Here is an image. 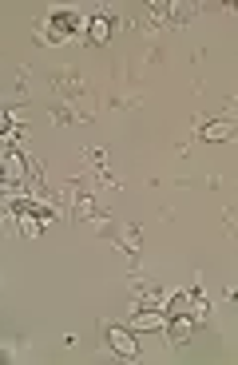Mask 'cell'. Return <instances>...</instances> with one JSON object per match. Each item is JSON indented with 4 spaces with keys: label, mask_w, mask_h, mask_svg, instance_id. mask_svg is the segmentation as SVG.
<instances>
[{
    "label": "cell",
    "mask_w": 238,
    "mask_h": 365,
    "mask_svg": "<svg viewBox=\"0 0 238 365\" xmlns=\"http://www.w3.org/2000/svg\"><path fill=\"white\" fill-rule=\"evenodd\" d=\"M163 322H167V314H151V310H139L135 318H131V334H139V329H163Z\"/></svg>",
    "instance_id": "cell-5"
},
{
    "label": "cell",
    "mask_w": 238,
    "mask_h": 365,
    "mask_svg": "<svg viewBox=\"0 0 238 365\" xmlns=\"http://www.w3.org/2000/svg\"><path fill=\"white\" fill-rule=\"evenodd\" d=\"M88 40H92V44H108V40H111V20L108 16H92V20H88Z\"/></svg>",
    "instance_id": "cell-6"
},
{
    "label": "cell",
    "mask_w": 238,
    "mask_h": 365,
    "mask_svg": "<svg viewBox=\"0 0 238 365\" xmlns=\"http://www.w3.org/2000/svg\"><path fill=\"white\" fill-rule=\"evenodd\" d=\"M48 24H52V36L60 40V36H72L76 28H80V16H76L72 9H64V12H52V20H48Z\"/></svg>",
    "instance_id": "cell-4"
},
{
    "label": "cell",
    "mask_w": 238,
    "mask_h": 365,
    "mask_svg": "<svg viewBox=\"0 0 238 365\" xmlns=\"http://www.w3.org/2000/svg\"><path fill=\"white\" fill-rule=\"evenodd\" d=\"M0 182H12L9 179V155H4V151H0Z\"/></svg>",
    "instance_id": "cell-8"
},
{
    "label": "cell",
    "mask_w": 238,
    "mask_h": 365,
    "mask_svg": "<svg viewBox=\"0 0 238 365\" xmlns=\"http://www.w3.org/2000/svg\"><path fill=\"white\" fill-rule=\"evenodd\" d=\"M230 135H234V119H211V123L199 128L202 143H222V139H230Z\"/></svg>",
    "instance_id": "cell-2"
},
{
    "label": "cell",
    "mask_w": 238,
    "mask_h": 365,
    "mask_svg": "<svg viewBox=\"0 0 238 365\" xmlns=\"http://www.w3.org/2000/svg\"><path fill=\"white\" fill-rule=\"evenodd\" d=\"M167 334H171V346H183L187 334H191V310L187 314H167Z\"/></svg>",
    "instance_id": "cell-3"
},
{
    "label": "cell",
    "mask_w": 238,
    "mask_h": 365,
    "mask_svg": "<svg viewBox=\"0 0 238 365\" xmlns=\"http://www.w3.org/2000/svg\"><path fill=\"white\" fill-rule=\"evenodd\" d=\"M108 341H111V349H115L119 357H139V341H135V334H131L128 326H111Z\"/></svg>",
    "instance_id": "cell-1"
},
{
    "label": "cell",
    "mask_w": 238,
    "mask_h": 365,
    "mask_svg": "<svg viewBox=\"0 0 238 365\" xmlns=\"http://www.w3.org/2000/svg\"><path fill=\"white\" fill-rule=\"evenodd\" d=\"M16 123H12V111H0V135H12Z\"/></svg>",
    "instance_id": "cell-7"
}]
</instances>
